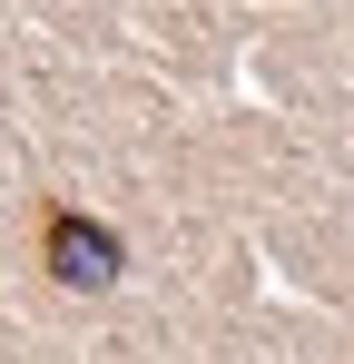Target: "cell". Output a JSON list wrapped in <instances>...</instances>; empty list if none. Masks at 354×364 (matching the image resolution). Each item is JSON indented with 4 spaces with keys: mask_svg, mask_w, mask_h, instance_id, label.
<instances>
[{
    "mask_svg": "<svg viewBox=\"0 0 354 364\" xmlns=\"http://www.w3.org/2000/svg\"><path fill=\"white\" fill-rule=\"evenodd\" d=\"M50 276H59V286H118V237L59 207V217H50Z\"/></svg>",
    "mask_w": 354,
    "mask_h": 364,
    "instance_id": "6da1fadb",
    "label": "cell"
}]
</instances>
